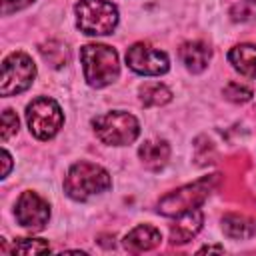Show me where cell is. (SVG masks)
I'll return each mask as SVG.
<instances>
[{"label": "cell", "mask_w": 256, "mask_h": 256, "mask_svg": "<svg viewBox=\"0 0 256 256\" xmlns=\"http://www.w3.org/2000/svg\"><path fill=\"white\" fill-rule=\"evenodd\" d=\"M84 78L92 88H104L120 74L118 54L106 44H86L80 48Z\"/></svg>", "instance_id": "obj_1"}, {"label": "cell", "mask_w": 256, "mask_h": 256, "mask_svg": "<svg viewBox=\"0 0 256 256\" xmlns=\"http://www.w3.org/2000/svg\"><path fill=\"white\" fill-rule=\"evenodd\" d=\"M110 174L94 162H76L64 180V192L74 200H88L110 188Z\"/></svg>", "instance_id": "obj_2"}, {"label": "cell", "mask_w": 256, "mask_h": 256, "mask_svg": "<svg viewBox=\"0 0 256 256\" xmlns=\"http://www.w3.org/2000/svg\"><path fill=\"white\" fill-rule=\"evenodd\" d=\"M76 24L88 36L112 34L118 24V10L108 0H80L76 4Z\"/></svg>", "instance_id": "obj_3"}, {"label": "cell", "mask_w": 256, "mask_h": 256, "mask_svg": "<svg viewBox=\"0 0 256 256\" xmlns=\"http://www.w3.org/2000/svg\"><path fill=\"white\" fill-rule=\"evenodd\" d=\"M96 136L110 146H124L130 144L138 138L140 134V124L138 120L122 110H112L106 114H100L92 122Z\"/></svg>", "instance_id": "obj_4"}, {"label": "cell", "mask_w": 256, "mask_h": 256, "mask_svg": "<svg viewBox=\"0 0 256 256\" xmlns=\"http://www.w3.org/2000/svg\"><path fill=\"white\" fill-rule=\"evenodd\" d=\"M26 120H28L30 132L38 140H50L62 128L64 114H62L60 106L56 104V100H52L48 96H40L28 104Z\"/></svg>", "instance_id": "obj_5"}, {"label": "cell", "mask_w": 256, "mask_h": 256, "mask_svg": "<svg viewBox=\"0 0 256 256\" xmlns=\"http://www.w3.org/2000/svg\"><path fill=\"white\" fill-rule=\"evenodd\" d=\"M212 184H214V176L210 178H200L192 184H186L170 194H166L160 204H158V210L166 216H178L182 212H188V210H194L198 208L210 194L212 190Z\"/></svg>", "instance_id": "obj_6"}, {"label": "cell", "mask_w": 256, "mask_h": 256, "mask_svg": "<svg viewBox=\"0 0 256 256\" xmlns=\"http://www.w3.org/2000/svg\"><path fill=\"white\" fill-rule=\"evenodd\" d=\"M36 66L32 58L24 52H12L2 62V84L0 94L2 96H14L24 90H28L34 82Z\"/></svg>", "instance_id": "obj_7"}, {"label": "cell", "mask_w": 256, "mask_h": 256, "mask_svg": "<svg viewBox=\"0 0 256 256\" xmlns=\"http://www.w3.org/2000/svg\"><path fill=\"white\" fill-rule=\"evenodd\" d=\"M126 64L136 74H142V76H160V74H166L170 68V60L166 52L144 42H136L128 48Z\"/></svg>", "instance_id": "obj_8"}, {"label": "cell", "mask_w": 256, "mask_h": 256, "mask_svg": "<svg viewBox=\"0 0 256 256\" xmlns=\"http://www.w3.org/2000/svg\"><path fill=\"white\" fill-rule=\"evenodd\" d=\"M48 218H50V206L42 196H38L32 190L20 194L16 202V220L20 226L28 230H42L48 224Z\"/></svg>", "instance_id": "obj_9"}, {"label": "cell", "mask_w": 256, "mask_h": 256, "mask_svg": "<svg viewBox=\"0 0 256 256\" xmlns=\"http://www.w3.org/2000/svg\"><path fill=\"white\" fill-rule=\"evenodd\" d=\"M202 220H204V216L198 208L178 214L176 222L170 228V242L172 244H186L188 240H192L200 232Z\"/></svg>", "instance_id": "obj_10"}, {"label": "cell", "mask_w": 256, "mask_h": 256, "mask_svg": "<svg viewBox=\"0 0 256 256\" xmlns=\"http://www.w3.org/2000/svg\"><path fill=\"white\" fill-rule=\"evenodd\" d=\"M160 240H162V234L158 228L150 224H140L124 236V248L130 252H146V250L156 248Z\"/></svg>", "instance_id": "obj_11"}, {"label": "cell", "mask_w": 256, "mask_h": 256, "mask_svg": "<svg viewBox=\"0 0 256 256\" xmlns=\"http://www.w3.org/2000/svg\"><path fill=\"white\" fill-rule=\"evenodd\" d=\"M178 54H180V60L184 62V66L190 72L198 74V72H202L208 66V60H210L212 52H210L208 44H204L200 40H194V42H184L180 46Z\"/></svg>", "instance_id": "obj_12"}, {"label": "cell", "mask_w": 256, "mask_h": 256, "mask_svg": "<svg viewBox=\"0 0 256 256\" xmlns=\"http://www.w3.org/2000/svg\"><path fill=\"white\" fill-rule=\"evenodd\" d=\"M228 60L246 78H256V46L254 44H238L228 52Z\"/></svg>", "instance_id": "obj_13"}, {"label": "cell", "mask_w": 256, "mask_h": 256, "mask_svg": "<svg viewBox=\"0 0 256 256\" xmlns=\"http://www.w3.org/2000/svg\"><path fill=\"white\" fill-rule=\"evenodd\" d=\"M138 154H140V160L148 168L158 170V168H162L168 162V158H170V146H168L166 140H146L140 146Z\"/></svg>", "instance_id": "obj_14"}, {"label": "cell", "mask_w": 256, "mask_h": 256, "mask_svg": "<svg viewBox=\"0 0 256 256\" xmlns=\"http://www.w3.org/2000/svg\"><path fill=\"white\" fill-rule=\"evenodd\" d=\"M222 230L228 238L244 240L256 232V224H254V220H250L242 214H226L222 218Z\"/></svg>", "instance_id": "obj_15"}, {"label": "cell", "mask_w": 256, "mask_h": 256, "mask_svg": "<svg viewBox=\"0 0 256 256\" xmlns=\"http://www.w3.org/2000/svg\"><path fill=\"white\" fill-rule=\"evenodd\" d=\"M140 100L144 106H164L172 100V92L160 82H150L140 88Z\"/></svg>", "instance_id": "obj_16"}, {"label": "cell", "mask_w": 256, "mask_h": 256, "mask_svg": "<svg viewBox=\"0 0 256 256\" xmlns=\"http://www.w3.org/2000/svg\"><path fill=\"white\" fill-rule=\"evenodd\" d=\"M50 246L46 240H40V238H20L14 242L12 246V252L16 254H40V252H48Z\"/></svg>", "instance_id": "obj_17"}, {"label": "cell", "mask_w": 256, "mask_h": 256, "mask_svg": "<svg viewBox=\"0 0 256 256\" xmlns=\"http://www.w3.org/2000/svg\"><path fill=\"white\" fill-rule=\"evenodd\" d=\"M234 22H254L256 20V0H240L230 8Z\"/></svg>", "instance_id": "obj_18"}, {"label": "cell", "mask_w": 256, "mask_h": 256, "mask_svg": "<svg viewBox=\"0 0 256 256\" xmlns=\"http://www.w3.org/2000/svg\"><path fill=\"white\" fill-rule=\"evenodd\" d=\"M224 96H226L230 102L242 104V102H248V100L252 98V90H250L248 86L240 84V82H228L226 88H224Z\"/></svg>", "instance_id": "obj_19"}, {"label": "cell", "mask_w": 256, "mask_h": 256, "mask_svg": "<svg viewBox=\"0 0 256 256\" xmlns=\"http://www.w3.org/2000/svg\"><path fill=\"white\" fill-rule=\"evenodd\" d=\"M40 52H42V56H44V60L46 62H50L52 66H56V54H60V56H66L68 58V52H66V46L64 44H60V42H56V40H50L48 44H44L42 48H40Z\"/></svg>", "instance_id": "obj_20"}, {"label": "cell", "mask_w": 256, "mask_h": 256, "mask_svg": "<svg viewBox=\"0 0 256 256\" xmlns=\"http://www.w3.org/2000/svg\"><path fill=\"white\" fill-rule=\"evenodd\" d=\"M18 132V118L12 110H4L2 112V140L6 142L12 134Z\"/></svg>", "instance_id": "obj_21"}, {"label": "cell", "mask_w": 256, "mask_h": 256, "mask_svg": "<svg viewBox=\"0 0 256 256\" xmlns=\"http://www.w3.org/2000/svg\"><path fill=\"white\" fill-rule=\"evenodd\" d=\"M34 0H2V14H12V12H18L26 6H30Z\"/></svg>", "instance_id": "obj_22"}, {"label": "cell", "mask_w": 256, "mask_h": 256, "mask_svg": "<svg viewBox=\"0 0 256 256\" xmlns=\"http://www.w3.org/2000/svg\"><path fill=\"white\" fill-rule=\"evenodd\" d=\"M2 162H4V168H2V178H6V176H8V172H10V168H12V158H10L8 150H2Z\"/></svg>", "instance_id": "obj_23"}, {"label": "cell", "mask_w": 256, "mask_h": 256, "mask_svg": "<svg viewBox=\"0 0 256 256\" xmlns=\"http://www.w3.org/2000/svg\"><path fill=\"white\" fill-rule=\"evenodd\" d=\"M224 248L222 246H206V248H202L200 252H222Z\"/></svg>", "instance_id": "obj_24"}]
</instances>
